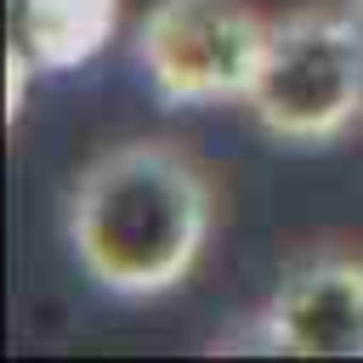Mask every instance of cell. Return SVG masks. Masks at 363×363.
Instances as JSON below:
<instances>
[{"label":"cell","instance_id":"cell-1","mask_svg":"<svg viewBox=\"0 0 363 363\" xmlns=\"http://www.w3.org/2000/svg\"><path fill=\"white\" fill-rule=\"evenodd\" d=\"M216 233V182L170 136H130L102 147L62 199V238L74 267L125 301L182 289Z\"/></svg>","mask_w":363,"mask_h":363},{"label":"cell","instance_id":"cell-2","mask_svg":"<svg viewBox=\"0 0 363 363\" xmlns=\"http://www.w3.org/2000/svg\"><path fill=\"white\" fill-rule=\"evenodd\" d=\"M244 108L272 142H340L363 119V11L295 6L272 17Z\"/></svg>","mask_w":363,"mask_h":363},{"label":"cell","instance_id":"cell-3","mask_svg":"<svg viewBox=\"0 0 363 363\" xmlns=\"http://www.w3.org/2000/svg\"><path fill=\"white\" fill-rule=\"evenodd\" d=\"M267 28L250 0H153L130 51L164 108H221L250 96Z\"/></svg>","mask_w":363,"mask_h":363},{"label":"cell","instance_id":"cell-4","mask_svg":"<svg viewBox=\"0 0 363 363\" xmlns=\"http://www.w3.org/2000/svg\"><path fill=\"white\" fill-rule=\"evenodd\" d=\"M221 346L284 357H363V255L352 250L295 255L278 272L267 306L250 312L244 335H221Z\"/></svg>","mask_w":363,"mask_h":363},{"label":"cell","instance_id":"cell-5","mask_svg":"<svg viewBox=\"0 0 363 363\" xmlns=\"http://www.w3.org/2000/svg\"><path fill=\"white\" fill-rule=\"evenodd\" d=\"M6 6H11L6 45L23 51L40 74H68L91 62L119 28V0H6Z\"/></svg>","mask_w":363,"mask_h":363},{"label":"cell","instance_id":"cell-6","mask_svg":"<svg viewBox=\"0 0 363 363\" xmlns=\"http://www.w3.org/2000/svg\"><path fill=\"white\" fill-rule=\"evenodd\" d=\"M352 6H357V11H363V0H352Z\"/></svg>","mask_w":363,"mask_h":363}]
</instances>
